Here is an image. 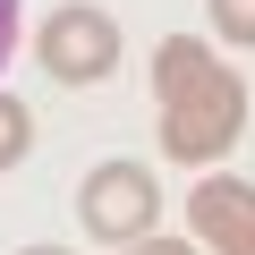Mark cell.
I'll return each instance as SVG.
<instances>
[{
    "instance_id": "1",
    "label": "cell",
    "mask_w": 255,
    "mask_h": 255,
    "mask_svg": "<svg viewBox=\"0 0 255 255\" xmlns=\"http://www.w3.org/2000/svg\"><path fill=\"white\" fill-rule=\"evenodd\" d=\"M153 102H162V153L187 162V170H213V162L247 136V77L221 68L213 51H204L187 77L153 85Z\"/></svg>"
},
{
    "instance_id": "2",
    "label": "cell",
    "mask_w": 255,
    "mask_h": 255,
    "mask_svg": "<svg viewBox=\"0 0 255 255\" xmlns=\"http://www.w3.org/2000/svg\"><path fill=\"white\" fill-rule=\"evenodd\" d=\"M77 221L102 247H136V238L162 230V179L145 162H94L85 187H77Z\"/></svg>"
},
{
    "instance_id": "3",
    "label": "cell",
    "mask_w": 255,
    "mask_h": 255,
    "mask_svg": "<svg viewBox=\"0 0 255 255\" xmlns=\"http://www.w3.org/2000/svg\"><path fill=\"white\" fill-rule=\"evenodd\" d=\"M34 60H43V77H51V85H102V77L119 68V17H111V9H94V0H68V9H51V17H43Z\"/></svg>"
},
{
    "instance_id": "4",
    "label": "cell",
    "mask_w": 255,
    "mask_h": 255,
    "mask_svg": "<svg viewBox=\"0 0 255 255\" xmlns=\"http://www.w3.org/2000/svg\"><path fill=\"white\" fill-rule=\"evenodd\" d=\"M187 238L213 247V255H255V179L204 170L196 196H187Z\"/></svg>"
},
{
    "instance_id": "5",
    "label": "cell",
    "mask_w": 255,
    "mask_h": 255,
    "mask_svg": "<svg viewBox=\"0 0 255 255\" xmlns=\"http://www.w3.org/2000/svg\"><path fill=\"white\" fill-rule=\"evenodd\" d=\"M26 153H34V111L17 94H0V170H17Z\"/></svg>"
},
{
    "instance_id": "6",
    "label": "cell",
    "mask_w": 255,
    "mask_h": 255,
    "mask_svg": "<svg viewBox=\"0 0 255 255\" xmlns=\"http://www.w3.org/2000/svg\"><path fill=\"white\" fill-rule=\"evenodd\" d=\"M213 34L238 43V51H255V0H213Z\"/></svg>"
},
{
    "instance_id": "7",
    "label": "cell",
    "mask_w": 255,
    "mask_h": 255,
    "mask_svg": "<svg viewBox=\"0 0 255 255\" xmlns=\"http://www.w3.org/2000/svg\"><path fill=\"white\" fill-rule=\"evenodd\" d=\"M128 255H196V238H162V230H153V238H136Z\"/></svg>"
},
{
    "instance_id": "8",
    "label": "cell",
    "mask_w": 255,
    "mask_h": 255,
    "mask_svg": "<svg viewBox=\"0 0 255 255\" xmlns=\"http://www.w3.org/2000/svg\"><path fill=\"white\" fill-rule=\"evenodd\" d=\"M9 51H17V0H0V68H9Z\"/></svg>"
},
{
    "instance_id": "9",
    "label": "cell",
    "mask_w": 255,
    "mask_h": 255,
    "mask_svg": "<svg viewBox=\"0 0 255 255\" xmlns=\"http://www.w3.org/2000/svg\"><path fill=\"white\" fill-rule=\"evenodd\" d=\"M17 255H68V247H17Z\"/></svg>"
}]
</instances>
